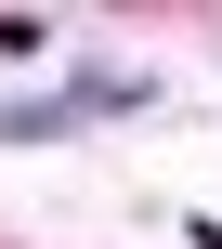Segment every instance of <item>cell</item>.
Segmentation results:
<instances>
[{"label": "cell", "mask_w": 222, "mask_h": 249, "mask_svg": "<svg viewBox=\"0 0 222 249\" xmlns=\"http://www.w3.org/2000/svg\"><path fill=\"white\" fill-rule=\"evenodd\" d=\"M92 105H144V79H65L52 105H13L0 144H39V131H65V118H92Z\"/></svg>", "instance_id": "obj_1"}]
</instances>
